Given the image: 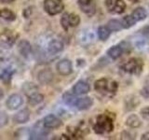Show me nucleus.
<instances>
[{
  "label": "nucleus",
  "mask_w": 149,
  "mask_h": 140,
  "mask_svg": "<svg viewBox=\"0 0 149 140\" xmlns=\"http://www.w3.org/2000/svg\"><path fill=\"white\" fill-rule=\"evenodd\" d=\"M94 90L102 95L113 96L118 90V83L114 79L102 78L94 82Z\"/></svg>",
  "instance_id": "f03ea898"
},
{
  "label": "nucleus",
  "mask_w": 149,
  "mask_h": 140,
  "mask_svg": "<svg viewBox=\"0 0 149 140\" xmlns=\"http://www.w3.org/2000/svg\"><path fill=\"white\" fill-rule=\"evenodd\" d=\"M13 1H15V0H0V2L1 3H4V4H8V3H11Z\"/></svg>",
  "instance_id": "ea45409f"
},
{
  "label": "nucleus",
  "mask_w": 149,
  "mask_h": 140,
  "mask_svg": "<svg viewBox=\"0 0 149 140\" xmlns=\"http://www.w3.org/2000/svg\"><path fill=\"white\" fill-rule=\"evenodd\" d=\"M76 94L73 92V93H71V92H66L63 94V102L65 103L66 105H68V106H74L76 105V102H77V98H76V96H74Z\"/></svg>",
  "instance_id": "cd10ccee"
},
{
  "label": "nucleus",
  "mask_w": 149,
  "mask_h": 140,
  "mask_svg": "<svg viewBox=\"0 0 149 140\" xmlns=\"http://www.w3.org/2000/svg\"><path fill=\"white\" fill-rule=\"evenodd\" d=\"M15 36L9 34V33H6L0 36V46L4 49H10L15 43Z\"/></svg>",
  "instance_id": "a211bd4d"
},
{
  "label": "nucleus",
  "mask_w": 149,
  "mask_h": 140,
  "mask_svg": "<svg viewBox=\"0 0 149 140\" xmlns=\"http://www.w3.org/2000/svg\"><path fill=\"white\" fill-rule=\"evenodd\" d=\"M106 53H107V55H108L112 60H118V59H119L121 56L124 54L123 50H122V48H121L119 44L114 45V46L110 47V48L107 50Z\"/></svg>",
  "instance_id": "aec40b11"
},
{
  "label": "nucleus",
  "mask_w": 149,
  "mask_h": 140,
  "mask_svg": "<svg viewBox=\"0 0 149 140\" xmlns=\"http://www.w3.org/2000/svg\"><path fill=\"white\" fill-rule=\"evenodd\" d=\"M44 9L50 16H55L63 11L64 4L63 0H44Z\"/></svg>",
  "instance_id": "20e7f679"
},
{
  "label": "nucleus",
  "mask_w": 149,
  "mask_h": 140,
  "mask_svg": "<svg viewBox=\"0 0 149 140\" xmlns=\"http://www.w3.org/2000/svg\"><path fill=\"white\" fill-rule=\"evenodd\" d=\"M128 1L130 2H132V3H134V4H136V3H139L141 0H128Z\"/></svg>",
  "instance_id": "79ce46f5"
},
{
  "label": "nucleus",
  "mask_w": 149,
  "mask_h": 140,
  "mask_svg": "<svg viewBox=\"0 0 149 140\" xmlns=\"http://www.w3.org/2000/svg\"><path fill=\"white\" fill-rule=\"evenodd\" d=\"M115 123L114 118H112L109 114H100L97 116L95 123L93 125V131L97 134H110L114 131Z\"/></svg>",
  "instance_id": "f257e3e1"
},
{
  "label": "nucleus",
  "mask_w": 149,
  "mask_h": 140,
  "mask_svg": "<svg viewBox=\"0 0 149 140\" xmlns=\"http://www.w3.org/2000/svg\"><path fill=\"white\" fill-rule=\"evenodd\" d=\"M141 139H142V140H149V132L143 133V134L141 135Z\"/></svg>",
  "instance_id": "58836bf2"
},
{
  "label": "nucleus",
  "mask_w": 149,
  "mask_h": 140,
  "mask_svg": "<svg viewBox=\"0 0 149 140\" xmlns=\"http://www.w3.org/2000/svg\"><path fill=\"white\" fill-rule=\"evenodd\" d=\"M93 105V99L91 97H82V98H78L76 102V105L74 106L77 107L78 110H87L90 107H91Z\"/></svg>",
  "instance_id": "6ab92c4d"
},
{
  "label": "nucleus",
  "mask_w": 149,
  "mask_h": 140,
  "mask_svg": "<svg viewBox=\"0 0 149 140\" xmlns=\"http://www.w3.org/2000/svg\"><path fill=\"white\" fill-rule=\"evenodd\" d=\"M63 43L60 39H51L48 44V51L50 54H57L63 50Z\"/></svg>",
  "instance_id": "dca6fc26"
},
{
  "label": "nucleus",
  "mask_w": 149,
  "mask_h": 140,
  "mask_svg": "<svg viewBox=\"0 0 149 140\" xmlns=\"http://www.w3.org/2000/svg\"><path fill=\"white\" fill-rule=\"evenodd\" d=\"M8 123V116L6 112L0 111V128L6 126Z\"/></svg>",
  "instance_id": "72a5a7b5"
},
{
  "label": "nucleus",
  "mask_w": 149,
  "mask_h": 140,
  "mask_svg": "<svg viewBox=\"0 0 149 140\" xmlns=\"http://www.w3.org/2000/svg\"><path fill=\"white\" fill-rule=\"evenodd\" d=\"M125 125L130 129H138L143 125L141 118L137 114H130L125 120Z\"/></svg>",
  "instance_id": "ddd939ff"
},
{
  "label": "nucleus",
  "mask_w": 149,
  "mask_h": 140,
  "mask_svg": "<svg viewBox=\"0 0 149 140\" xmlns=\"http://www.w3.org/2000/svg\"><path fill=\"white\" fill-rule=\"evenodd\" d=\"M143 66H144L143 61L141 58L132 57L123 63L121 68L127 74L139 77L140 75H142L143 71Z\"/></svg>",
  "instance_id": "7ed1b4c3"
},
{
  "label": "nucleus",
  "mask_w": 149,
  "mask_h": 140,
  "mask_svg": "<svg viewBox=\"0 0 149 140\" xmlns=\"http://www.w3.org/2000/svg\"><path fill=\"white\" fill-rule=\"evenodd\" d=\"M18 50L22 57L28 58L32 52V46L30 42L26 39H22L18 43Z\"/></svg>",
  "instance_id": "f3484780"
},
{
  "label": "nucleus",
  "mask_w": 149,
  "mask_h": 140,
  "mask_svg": "<svg viewBox=\"0 0 149 140\" xmlns=\"http://www.w3.org/2000/svg\"><path fill=\"white\" fill-rule=\"evenodd\" d=\"M97 35H98V37H99L100 40L106 41L111 36V30L107 27V25H101L98 27Z\"/></svg>",
  "instance_id": "4be33fe9"
},
{
  "label": "nucleus",
  "mask_w": 149,
  "mask_h": 140,
  "mask_svg": "<svg viewBox=\"0 0 149 140\" xmlns=\"http://www.w3.org/2000/svg\"><path fill=\"white\" fill-rule=\"evenodd\" d=\"M118 44L120 45L121 48H122V50H123L124 54L130 53V51H132V44H130L129 41L123 40V41H120Z\"/></svg>",
  "instance_id": "473e14b6"
},
{
  "label": "nucleus",
  "mask_w": 149,
  "mask_h": 140,
  "mask_svg": "<svg viewBox=\"0 0 149 140\" xmlns=\"http://www.w3.org/2000/svg\"><path fill=\"white\" fill-rule=\"evenodd\" d=\"M37 78L41 84L46 85V84H49L53 80L54 74L49 68H44L39 71L38 75H37Z\"/></svg>",
  "instance_id": "f8f14e48"
},
{
  "label": "nucleus",
  "mask_w": 149,
  "mask_h": 140,
  "mask_svg": "<svg viewBox=\"0 0 149 140\" xmlns=\"http://www.w3.org/2000/svg\"><path fill=\"white\" fill-rule=\"evenodd\" d=\"M140 115H141L143 119H148L149 118V106H143L140 109Z\"/></svg>",
  "instance_id": "c9c22d12"
},
{
  "label": "nucleus",
  "mask_w": 149,
  "mask_h": 140,
  "mask_svg": "<svg viewBox=\"0 0 149 140\" xmlns=\"http://www.w3.org/2000/svg\"><path fill=\"white\" fill-rule=\"evenodd\" d=\"M49 129L45 127L43 121H37L32 129L30 134V139H44L49 134Z\"/></svg>",
  "instance_id": "0eeeda50"
},
{
  "label": "nucleus",
  "mask_w": 149,
  "mask_h": 140,
  "mask_svg": "<svg viewBox=\"0 0 149 140\" xmlns=\"http://www.w3.org/2000/svg\"><path fill=\"white\" fill-rule=\"evenodd\" d=\"M56 69L61 76L66 77L73 72V64L69 59H63L56 64Z\"/></svg>",
  "instance_id": "1a4fd4ad"
},
{
  "label": "nucleus",
  "mask_w": 149,
  "mask_h": 140,
  "mask_svg": "<svg viewBox=\"0 0 149 140\" xmlns=\"http://www.w3.org/2000/svg\"><path fill=\"white\" fill-rule=\"evenodd\" d=\"M132 15L136 20V22H142L147 18V11L143 7H138L132 11Z\"/></svg>",
  "instance_id": "412c9836"
},
{
  "label": "nucleus",
  "mask_w": 149,
  "mask_h": 140,
  "mask_svg": "<svg viewBox=\"0 0 149 140\" xmlns=\"http://www.w3.org/2000/svg\"><path fill=\"white\" fill-rule=\"evenodd\" d=\"M43 124L48 129H58L63 125V121L54 114L47 115L43 120Z\"/></svg>",
  "instance_id": "9d476101"
},
{
  "label": "nucleus",
  "mask_w": 149,
  "mask_h": 140,
  "mask_svg": "<svg viewBox=\"0 0 149 140\" xmlns=\"http://www.w3.org/2000/svg\"><path fill=\"white\" fill-rule=\"evenodd\" d=\"M32 13H33V10H32V8H27L25 9H23V11H22V16L23 18H26L28 19L31 15H32Z\"/></svg>",
  "instance_id": "e433bc0d"
},
{
  "label": "nucleus",
  "mask_w": 149,
  "mask_h": 140,
  "mask_svg": "<svg viewBox=\"0 0 149 140\" xmlns=\"http://www.w3.org/2000/svg\"><path fill=\"white\" fill-rule=\"evenodd\" d=\"M3 96H4V92H3V91H2V89L0 88V100L2 99Z\"/></svg>",
  "instance_id": "a19ab883"
},
{
  "label": "nucleus",
  "mask_w": 149,
  "mask_h": 140,
  "mask_svg": "<svg viewBox=\"0 0 149 140\" xmlns=\"http://www.w3.org/2000/svg\"><path fill=\"white\" fill-rule=\"evenodd\" d=\"M68 15H69V13L67 12H64L63 15H62V18H61V25H62L63 27V29L65 31V32H67L68 29L70 28V25H69V21H68Z\"/></svg>",
  "instance_id": "2f4dec72"
},
{
  "label": "nucleus",
  "mask_w": 149,
  "mask_h": 140,
  "mask_svg": "<svg viewBox=\"0 0 149 140\" xmlns=\"http://www.w3.org/2000/svg\"><path fill=\"white\" fill-rule=\"evenodd\" d=\"M106 10L110 14L114 15H120L126 10L127 5L124 0H105L104 2Z\"/></svg>",
  "instance_id": "39448f33"
},
{
  "label": "nucleus",
  "mask_w": 149,
  "mask_h": 140,
  "mask_svg": "<svg viewBox=\"0 0 149 140\" xmlns=\"http://www.w3.org/2000/svg\"><path fill=\"white\" fill-rule=\"evenodd\" d=\"M140 33L146 37H149V25L143 26L141 30H140Z\"/></svg>",
  "instance_id": "4c0bfd02"
},
{
  "label": "nucleus",
  "mask_w": 149,
  "mask_h": 140,
  "mask_svg": "<svg viewBox=\"0 0 149 140\" xmlns=\"http://www.w3.org/2000/svg\"><path fill=\"white\" fill-rule=\"evenodd\" d=\"M140 101L139 97L135 94H128L124 97L123 100V108L126 112H132L139 106Z\"/></svg>",
  "instance_id": "6e6552de"
},
{
  "label": "nucleus",
  "mask_w": 149,
  "mask_h": 140,
  "mask_svg": "<svg viewBox=\"0 0 149 140\" xmlns=\"http://www.w3.org/2000/svg\"><path fill=\"white\" fill-rule=\"evenodd\" d=\"M68 21H69L70 27H77V26H78L79 24H80L81 19L76 13H69Z\"/></svg>",
  "instance_id": "c756f323"
},
{
  "label": "nucleus",
  "mask_w": 149,
  "mask_h": 140,
  "mask_svg": "<svg viewBox=\"0 0 149 140\" xmlns=\"http://www.w3.org/2000/svg\"><path fill=\"white\" fill-rule=\"evenodd\" d=\"M133 129L130 130H123L120 133V139L121 140H133L136 138V134H135Z\"/></svg>",
  "instance_id": "7c9ffc66"
},
{
  "label": "nucleus",
  "mask_w": 149,
  "mask_h": 140,
  "mask_svg": "<svg viewBox=\"0 0 149 140\" xmlns=\"http://www.w3.org/2000/svg\"><path fill=\"white\" fill-rule=\"evenodd\" d=\"M120 22L122 23L123 29H130V28L136 24V20L133 18L132 15H125L120 20Z\"/></svg>",
  "instance_id": "393cba45"
},
{
  "label": "nucleus",
  "mask_w": 149,
  "mask_h": 140,
  "mask_svg": "<svg viewBox=\"0 0 149 140\" xmlns=\"http://www.w3.org/2000/svg\"><path fill=\"white\" fill-rule=\"evenodd\" d=\"M107 27L111 30V32H119L123 29L122 23L120 20H116V19H111L107 22Z\"/></svg>",
  "instance_id": "a878e982"
},
{
  "label": "nucleus",
  "mask_w": 149,
  "mask_h": 140,
  "mask_svg": "<svg viewBox=\"0 0 149 140\" xmlns=\"http://www.w3.org/2000/svg\"><path fill=\"white\" fill-rule=\"evenodd\" d=\"M148 79H149V75H148Z\"/></svg>",
  "instance_id": "37998d69"
},
{
  "label": "nucleus",
  "mask_w": 149,
  "mask_h": 140,
  "mask_svg": "<svg viewBox=\"0 0 149 140\" xmlns=\"http://www.w3.org/2000/svg\"><path fill=\"white\" fill-rule=\"evenodd\" d=\"M139 92H140V95L143 98H144V99H149V84L143 85Z\"/></svg>",
  "instance_id": "f704fd0d"
},
{
  "label": "nucleus",
  "mask_w": 149,
  "mask_h": 140,
  "mask_svg": "<svg viewBox=\"0 0 149 140\" xmlns=\"http://www.w3.org/2000/svg\"><path fill=\"white\" fill-rule=\"evenodd\" d=\"M91 91V86L87 81L79 80L73 86V92L76 95H83Z\"/></svg>",
  "instance_id": "4468645a"
},
{
  "label": "nucleus",
  "mask_w": 149,
  "mask_h": 140,
  "mask_svg": "<svg viewBox=\"0 0 149 140\" xmlns=\"http://www.w3.org/2000/svg\"><path fill=\"white\" fill-rule=\"evenodd\" d=\"M43 100H44V95L37 92L28 96V103H29V105L33 106L39 105L40 103L43 102Z\"/></svg>",
  "instance_id": "b1692460"
},
{
  "label": "nucleus",
  "mask_w": 149,
  "mask_h": 140,
  "mask_svg": "<svg viewBox=\"0 0 149 140\" xmlns=\"http://www.w3.org/2000/svg\"><path fill=\"white\" fill-rule=\"evenodd\" d=\"M22 89H23V92H25V94L27 96H29V95L33 94V93L37 92V86L35 85V83H31V82H26L23 84Z\"/></svg>",
  "instance_id": "c85d7f7f"
},
{
  "label": "nucleus",
  "mask_w": 149,
  "mask_h": 140,
  "mask_svg": "<svg viewBox=\"0 0 149 140\" xmlns=\"http://www.w3.org/2000/svg\"><path fill=\"white\" fill-rule=\"evenodd\" d=\"M30 116H31V112L28 108H23L17 112V114L14 115L13 117V121L17 124H22L27 123L28 120H30Z\"/></svg>",
  "instance_id": "2eb2a0df"
},
{
  "label": "nucleus",
  "mask_w": 149,
  "mask_h": 140,
  "mask_svg": "<svg viewBox=\"0 0 149 140\" xmlns=\"http://www.w3.org/2000/svg\"><path fill=\"white\" fill-rule=\"evenodd\" d=\"M0 19H3L7 22H13L16 20V15L10 9L2 8L0 9Z\"/></svg>",
  "instance_id": "5701e85b"
},
{
  "label": "nucleus",
  "mask_w": 149,
  "mask_h": 140,
  "mask_svg": "<svg viewBox=\"0 0 149 140\" xmlns=\"http://www.w3.org/2000/svg\"><path fill=\"white\" fill-rule=\"evenodd\" d=\"M79 9L88 17H92L96 13V2L95 0H77Z\"/></svg>",
  "instance_id": "423d86ee"
},
{
  "label": "nucleus",
  "mask_w": 149,
  "mask_h": 140,
  "mask_svg": "<svg viewBox=\"0 0 149 140\" xmlns=\"http://www.w3.org/2000/svg\"><path fill=\"white\" fill-rule=\"evenodd\" d=\"M22 97L18 93H13L7 99L6 106L9 110H16L22 105Z\"/></svg>",
  "instance_id": "9b49d317"
},
{
  "label": "nucleus",
  "mask_w": 149,
  "mask_h": 140,
  "mask_svg": "<svg viewBox=\"0 0 149 140\" xmlns=\"http://www.w3.org/2000/svg\"><path fill=\"white\" fill-rule=\"evenodd\" d=\"M15 74V70L9 69V68H6L3 70V72L0 75V78L1 80L5 83V84H8L11 80V78L13 75Z\"/></svg>",
  "instance_id": "bb28decb"
}]
</instances>
